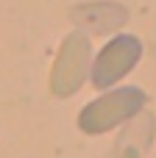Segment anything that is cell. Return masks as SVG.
Segmentation results:
<instances>
[{
  "label": "cell",
  "mask_w": 156,
  "mask_h": 158,
  "mask_svg": "<svg viewBox=\"0 0 156 158\" xmlns=\"http://www.w3.org/2000/svg\"><path fill=\"white\" fill-rule=\"evenodd\" d=\"M70 19H73L75 31H81L87 36L89 33L109 36V33H117L128 22V8L123 3H114V0H92V3L73 6Z\"/></svg>",
  "instance_id": "obj_4"
},
{
  "label": "cell",
  "mask_w": 156,
  "mask_h": 158,
  "mask_svg": "<svg viewBox=\"0 0 156 158\" xmlns=\"http://www.w3.org/2000/svg\"><path fill=\"white\" fill-rule=\"evenodd\" d=\"M92 39L81 31H70L53 58L50 67V94L59 100H67L73 94H78L84 89V83L89 81V69H92Z\"/></svg>",
  "instance_id": "obj_2"
},
{
  "label": "cell",
  "mask_w": 156,
  "mask_h": 158,
  "mask_svg": "<svg viewBox=\"0 0 156 158\" xmlns=\"http://www.w3.org/2000/svg\"><path fill=\"white\" fill-rule=\"evenodd\" d=\"M148 106V94L140 86H114L100 92L78 111V131L87 136H103L131 119H137Z\"/></svg>",
  "instance_id": "obj_1"
},
{
  "label": "cell",
  "mask_w": 156,
  "mask_h": 158,
  "mask_svg": "<svg viewBox=\"0 0 156 158\" xmlns=\"http://www.w3.org/2000/svg\"><path fill=\"white\" fill-rule=\"evenodd\" d=\"M142 39L134 33H114L92 58V69H89V83L98 92H109L114 89L140 61H142Z\"/></svg>",
  "instance_id": "obj_3"
}]
</instances>
